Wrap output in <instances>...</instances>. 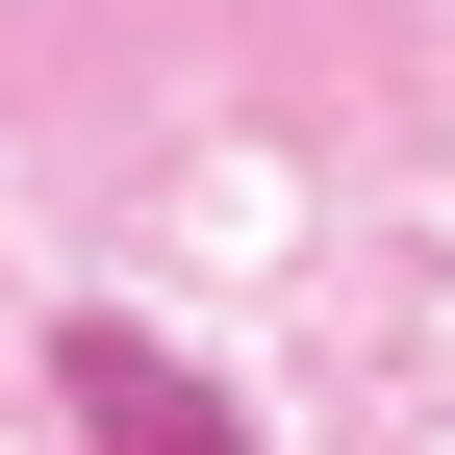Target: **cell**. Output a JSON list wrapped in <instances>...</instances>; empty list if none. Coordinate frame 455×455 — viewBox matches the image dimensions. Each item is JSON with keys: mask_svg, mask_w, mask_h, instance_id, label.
Returning a JSON list of instances; mask_svg holds the SVG:
<instances>
[{"mask_svg": "<svg viewBox=\"0 0 455 455\" xmlns=\"http://www.w3.org/2000/svg\"><path fill=\"white\" fill-rule=\"evenodd\" d=\"M51 379H76V430H101V455H228V405H203L178 355H152V329H101V304L51 329Z\"/></svg>", "mask_w": 455, "mask_h": 455, "instance_id": "1", "label": "cell"}]
</instances>
